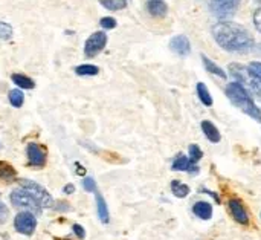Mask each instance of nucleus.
<instances>
[{"label":"nucleus","instance_id":"22","mask_svg":"<svg viewBox=\"0 0 261 240\" xmlns=\"http://www.w3.org/2000/svg\"><path fill=\"white\" fill-rule=\"evenodd\" d=\"M75 74L80 77H95L99 74V69L93 64H80L75 67Z\"/></svg>","mask_w":261,"mask_h":240},{"label":"nucleus","instance_id":"37","mask_svg":"<svg viewBox=\"0 0 261 240\" xmlns=\"http://www.w3.org/2000/svg\"><path fill=\"white\" fill-rule=\"evenodd\" d=\"M260 218H261V214H260Z\"/></svg>","mask_w":261,"mask_h":240},{"label":"nucleus","instance_id":"28","mask_svg":"<svg viewBox=\"0 0 261 240\" xmlns=\"http://www.w3.org/2000/svg\"><path fill=\"white\" fill-rule=\"evenodd\" d=\"M99 25L104 29H113V28H116V20L113 17H102L101 21H99Z\"/></svg>","mask_w":261,"mask_h":240},{"label":"nucleus","instance_id":"1","mask_svg":"<svg viewBox=\"0 0 261 240\" xmlns=\"http://www.w3.org/2000/svg\"><path fill=\"white\" fill-rule=\"evenodd\" d=\"M211 32L217 44L229 52H248L255 46V40L251 32L245 26L229 20L217 21Z\"/></svg>","mask_w":261,"mask_h":240},{"label":"nucleus","instance_id":"36","mask_svg":"<svg viewBox=\"0 0 261 240\" xmlns=\"http://www.w3.org/2000/svg\"><path fill=\"white\" fill-rule=\"evenodd\" d=\"M257 2H258V3H260V5H261V0H257Z\"/></svg>","mask_w":261,"mask_h":240},{"label":"nucleus","instance_id":"29","mask_svg":"<svg viewBox=\"0 0 261 240\" xmlns=\"http://www.w3.org/2000/svg\"><path fill=\"white\" fill-rule=\"evenodd\" d=\"M83 187H84V190L89 191V193H95V191H96V184H95V181H93L92 178H86V179L83 181Z\"/></svg>","mask_w":261,"mask_h":240},{"label":"nucleus","instance_id":"31","mask_svg":"<svg viewBox=\"0 0 261 240\" xmlns=\"http://www.w3.org/2000/svg\"><path fill=\"white\" fill-rule=\"evenodd\" d=\"M254 26L258 32H261V6L254 12Z\"/></svg>","mask_w":261,"mask_h":240},{"label":"nucleus","instance_id":"12","mask_svg":"<svg viewBox=\"0 0 261 240\" xmlns=\"http://www.w3.org/2000/svg\"><path fill=\"white\" fill-rule=\"evenodd\" d=\"M171 169L174 172H187V173H193V175L199 173V165L182 153L176 156V159L171 164Z\"/></svg>","mask_w":261,"mask_h":240},{"label":"nucleus","instance_id":"6","mask_svg":"<svg viewBox=\"0 0 261 240\" xmlns=\"http://www.w3.org/2000/svg\"><path fill=\"white\" fill-rule=\"evenodd\" d=\"M242 0H211L210 9L219 20H229L236 15Z\"/></svg>","mask_w":261,"mask_h":240},{"label":"nucleus","instance_id":"32","mask_svg":"<svg viewBox=\"0 0 261 240\" xmlns=\"http://www.w3.org/2000/svg\"><path fill=\"white\" fill-rule=\"evenodd\" d=\"M72 230H73V233L76 234L78 239H84V237H86V231H84V228H83L81 225L75 224V225L72 227Z\"/></svg>","mask_w":261,"mask_h":240},{"label":"nucleus","instance_id":"24","mask_svg":"<svg viewBox=\"0 0 261 240\" xmlns=\"http://www.w3.org/2000/svg\"><path fill=\"white\" fill-rule=\"evenodd\" d=\"M99 3L109 11H121L127 6V0H99Z\"/></svg>","mask_w":261,"mask_h":240},{"label":"nucleus","instance_id":"11","mask_svg":"<svg viewBox=\"0 0 261 240\" xmlns=\"http://www.w3.org/2000/svg\"><path fill=\"white\" fill-rule=\"evenodd\" d=\"M170 49L174 54H177L179 57H188L190 52H191V43H190V40H188L187 35L180 34V35H176V37L171 38Z\"/></svg>","mask_w":261,"mask_h":240},{"label":"nucleus","instance_id":"14","mask_svg":"<svg viewBox=\"0 0 261 240\" xmlns=\"http://www.w3.org/2000/svg\"><path fill=\"white\" fill-rule=\"evenodd\" d=\"M145 8H147V12L156 18H162L168 12V5L164 0H148Z\"/></svg>","mask_w":261,"mask_h":240},{"label":"nucleus","instance_id":"21","mask_svg":"<svg viewBox=\"0 0 261 240\" xmlns=\"http://www.w3.org/2000/svg\"><path fill=\"white\" fill-rule=\"evenodd\" d=\"M171 193H173L176 198L184 199V198H187V196L190 195V187H188L187 184L180 182V181H173V182H171Z\"/></svg>","mask_w":261,"mask_h":240},{"label":"nucleus","instance_id":"20","mask_svg":"<svg viewBox=\"0 0 261 240\" xmlns=\"http://www.w3.org/2000/svg\"><path fill=\"white\" fill-rule=\"evenodd\" d=\"M197 95H199V100L202 101V104H205L206 107H211L213 106V97L208 90V87L203 84V83H197Z\"/></svg>","mask_w":261,"mask_h":240},{"label":"nucleus","instance_id":"17","mask_svg":"<svg viewBox=\"0 0 261 240\" xmlns=\"http://www.w3.org/2000/svg\"><path fill=\"white\" fill-rule=\"evenodd\" d=\"M0 179L5 182H14L17 179V170L6 161H0Z\"/></svg>","mask_w":261,"mask_h":240},{"label":"nucleus","instance_id":"27","mask_svg":"<svg viewBox=\"0 0 261 240\" xmlns=\"http://www.w3.org/2000/svg\"><path fill=\"white\" fill-rule=\"evenodd\" d=\"M248 69L252 72V75L255 78H258L261 81V61H251V64L248 66Z\"/></svg>","mask_w":261,"mask_h":240},{"label":"nucleus","instance_id":"18","mask_svg":"<svg viewBox=\"0 0 261 240\" xmlns=\"http://www.w3.org/2000/svg\"><path fill=\"white\" fill-rule=\"evenodd\" d=\"M202 60H203V64H205V69L210 72V74H213V75H217L219 78H222V80H226V72L220 67V66H217L214 61H211L206 55H202Z\"/></svg>","mask_w":261,"mask_h":240},{"label":"nucleus","instance_id":"2","mask_svg":"<svg viewBox=\"0 0 261 240\" xmlns=\"http://www.w3.org/2000/svg\"><path fill=\"white\" fill-rule=\"evenodd\" d=\"M226 97L231 100V103L239 107L243 113H246L248 116H251L252 119L261 123V110L260 107L255 104V101L252 100L251 93L239 83V81H232L226 86Z\"/></svg>","mask_w":261,"mask_h":240},{"label":"nucleus","instance_id":"25","mask_svg":"<svg viewBox=\"0 0 261 240\" xmlns=\"http://www.w3.org/2000/svg\"><path fill=\"white\" fill-rule=\"evenodd\" d=\"M188 158L193 161V162H199L202 158H203V152H202V149L197 146V144H191L190 147H188Z\"/></svg>","mask_w":261,"mask_h":240},{"label":"nucleus","instance_id":"4","mask_svg":"<svg viewBox=\"0 0 261 240\" xmlns=\"http://www.w3.org/2000/svg\"><path fill=\"white\" fill-rule=\"evenodd\" d=\"M18 184H20V187L23 190H26L34 198V201L40 205L41 210L43 208H54L55 201L43 185H40V184H37L35 181H31V179H20Z\"/></svg>","mask_w":261,"mask_h":240},{"label":"nucleus","instance_id":"13","mask_svg":"<svg viewBox=\"0 0 261 240\" xmlns=\"http://www.w3.org/2000/svg\"><path fill=\"white\" fill-rule=\"evenodd\" d=\"M213 205L205 201H199L193 205V214L199 218L200 221H211L213 219Z\"/></svg>","mask_w":261,"mask_h":240},{"label":"nucleus","instance_id":"9","mask_svg":"<svg viewBox=\"0 0 261 240\" xmlns=\"http://www.w3.org/2000/svg\"><path fill=\"white\" fill-rule=\"evenodd\" d=\"M26 155H28V162L32 167L41 169L46 165L47 161V150L44 146L37 144V142H29L26 147Z\"/></svg>","mask_w":261,"mask_h":240},{"label":"nucleus","instance_id":"34","mask_svg":"<svg viewBox=\"0 0 261 240\" xmlns=\"http://www.w3.org/2000/svg\"><path fill=\"white\" fill-rule=\"evenodd\" d=\"M66 195H72L73 191H75V185L73 184H67L66 187H64V190H63Z\"/></svg>","mask_w":261,"mask_h":240},{"label":"nucleus","instance_id":"5","mask_svg":"<svg viewBox=\"0 0 261 240\" xmlns=\"http://www.w3.org/2000/svg\"><path fill=\"white\" fill-rule=\"evenodd\" d=\"M9 199H11V204H12L14 207H17V208H24V210L34 213L35 216L41 214L40 205H38V204L34 201V198H32L26 190H23L21 187H20V188H15V190L11 193Z\"/></svg>","mask_w":261,"mask_h":240},{"label":"nucleus","instance_id":"8","mask_svg":"<svg viewBox=\"0 0 261 240\" xmlns=\"http://www.w3.org/2000/svg\"><path fill=\"white\" fill-rule=\"evenodd\" d=\"M107 44V35L102 31L93 32L84 43V55L87 58H93L96 57Z\"/></svg>","mask_w":261,"mask_h":240},{"label":"nucleus","instance_id":"23","mask_svg":"<svg viewBox=\"0 0 261 240\" xmlns=\"http://www.w3.org/2000/svg\"><path fill=\"white\" fill-rule=\"evenodd\" d=\"M8 98H9V103H11L14 107H21V106H23L24 95H23V92H21L20 89H12V90H9Z\"/></svg>","mask_w":261,"mask_h":240},{"label":"nucleus","instance_id":"19","mask_svg":"<svg viewBox=\"0 0 261 240\" xmlns=\"http://www.w3.org/2000/svg\"><path fill=\"white\" fill-rule=\"evenodd\" d=\"M11 80H12V83H15L18 87L26 89V90H31V89H34V87H35L34 80H32V78H29V77H26V75H23V74H12Z\"/></svg>","mask_w":261,"mask_h":240},{"label":"nucleus","instance_id":"30","mask_svg":"<svg viewBox=\"0 0 261 240\" xmlns=\"http://www.w3.org/2000/svg\"><path fill=\"white\" fill-rule=\"evenodd\" d=\"M8 218H9V211H8V208H6L5 202H3V201H2V198H0V225H2V224H5V222L8 221Z\"/></svg>","mask_w":261,"mask_h":240},{"label":"nucleus","instance_id":"26","mask_svg":"<svg viewBox=\"0 0 261 240\" xmlns=\"http://www.w3.org/2000/svg\"><path fill=\"white\" fill-rule=\"evenodd\" d=\"M14 35V29L8 21H0V40H11Z\"/></svg>","mask_w":261,"mask_h":240},{"label":"nucleus","instance_id":"15","mask_svg":"<svg viewBox=\"0 0 261 240\" xmlns=\"http://www.w3.org/2000/svg\"><path fill=\"white\" fill-rule=\"evenodd\" d=\"M200 127H202V132L205 133V136L208 138V141H210V142L217 144V142H220V141H222V135H220L219 129L214 126V123H211V121L205 119V121H202Z\"/></svg>","mask_w":261,"mask_h":240},{"label":"nucleus","instance_id":"3","mask_svg":"<svg viewBox=\"0 0 261 240\" xmlns=\"http://www.w3.org/2000/svg\"><path fill=\"white\" fill-rule=\"evenodd\" d=\"M229 70L232 74V77L236 78V81H239L249 93H255L261 97V81L258 78H255L252 75V72L246 67V66H242V64H237V63H232L229 66Z\"/></svg>","mask_w":261,"mask_h":240},{"label":"nucleus","instance_id":"10","mask_svg":"<svg viewBox=\"0 0 261 240\" xmlns=\"http://www.w3.org/2000/svg\"><path fill=\"white\" fill-rule=\"evenodd\" d=\"M228 207H229L232 219L237 224H240V225H248L249 224V214H248V211H246V208H245V205L242 204L240 199H231Z\"/></svg>","mask_w":261,"mask_h":240},{"label":"nucleus","instance_id":"35","mask_svg":"<svg viewBox=\"0 0 261 240\" xmlns=\"http://www.w3.org/2000/svg\"><path fill=\"white\" fill-rule=\"evenodd\" d=\"M76 167H78V175H84V173H86V172L83 170V167H81L80 164H76Z\"/></svg>","mask_w":261,"mask_h":240},{"label":"nucleus","instance_id":"7","mask_svg":"<svg viewBox=\"0 0 261 240\" xmlns=\"http://www.w3.org/2000/svg\"><path fill=\"white\" fill-rule=\"evenodd\" d=\"M14 228L17 233L23 234V236H32L35 228H37V218L34 213L24 210L20 211L15 218H14Z\"/></svg>","mask_w":261,"mask_h":240},{"label":"nucleus","instance_id":"33","mask_svg":"<svg viewBox=\"0 0 261 240\" xmlns=\"http://www.w3.org/2000/svg\"><path fill=\"white\" fill-rule=\"evenodd\" d=\"M54 208L55 210H58V211H67V210H70V205L67 204V202H57L55 205H54Z\"/></svg>","mask_w":261,"mask_h":240},{"label":"nucleus","instance_id":"16","mask_svg":"<svg viewBox=\"0 0 261 240\" xmlns=\"http://www.w3.org/2000/svg\"><path fill=\"white\" fill-rule=\"evenodd\" d=\"M95 198H96V213H98V218L102 224H109L110 221V216H109V208H107V202L106 199L102 198L101 193L95 191Z\"/></svg>","mask_w":261,"mask_h":240}]
</instances>
